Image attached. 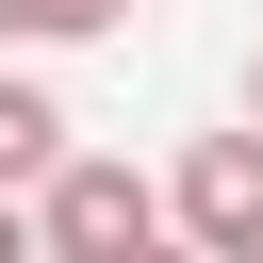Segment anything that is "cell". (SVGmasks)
Returning a JSON list of instances; mask_svg holds the SVG:
<instances>
[{"label": "cell", "mask_w": 263, "mask_h": 263, "mask_svg": "<svg viewBox=\"0 0 263 263\" xmlns=\"http://www.w3.org/2000/svg\"><path fill=\"white\" fill-rule=\"evenodd\" d=\"M164 247V181L115 164V148H66L33 181V263H148Z\"/></svg>", "instance_id": "cell-1"}, {"label": "cell", "mask_w": 263, "mask_h": 263, "mask_svg": "<svg viewBox=\"0 0 263 263\" xmlns=\"http://www.w3.org/2000/svg\"><path fill=\"white\" fill-rule=\"evenodd\" d=\"M164 247H197V263L263 247V148H247V132H197V148H181V181H164Z\"/></svg>", "instance_id": "cell-2"}, {"label": "cell", "mask_w": 263, "mask_h": 263, "mask_svg": "<svg viewBox=\"0 0 263 263\" xmlns=\"http://www.w3.org/2000/svg\"><path fill=\"white\" fill-rule=\"evenodd\" d=\"M49 164H66V99H49L33 66H0V197H33Z\"/></svg>", "instance_id": "cell-3"}, {"label": "cell", "mask_w": 263, "mask_h": 263, "mask_svg": "<svg viewBox=\"0 0 263 263\" xmlns=\"http://www.w3.org/2000/svg\"><path fill=\"white\" fill-rule=\"evenodd\" d=\"M99 33H132V0H33V49H99Z\"/></svg>", "instance_id": "cell-4"}, {"label": "cell", "mask_w": 263, "mask_h": 263, "mask_svg": "<svg viewBox=\"0 0 263 263\" xmlns=\"http://www.w3.org/2000/svg\"><path fill=\"white\" fill-rule=\"evenodd\" d=\"M0 263H33V197H0Z\"/></svg>", "instance_id": "cell-5"}, {"label": "cell", "mask_w": 263, "mask_h": 263, "mask_svg": "<svg viewBox=\"0 0 263 263\" xmlns=\"http://www.w3.org/2000/svg\"><path fill=\"white\" fill-rule=\"evenodd\" d=\"M0 49H33V0H0Z\"/></svg>", "instance_id": "cell-6"}, {"label": "cell", "mask_w": 263, "mask_h": 263, "mask_svg": "<svg viewBox=\"0 0 263 263\" xmlns=\"http://www.w3.org/2000/svg\"><path fill=\"white\" fill-rule=\"evenodd\" d=\"M230 132H247V148H263V66H247V115H230Z\"/></svg>", "instance_id": "cell-7"}, {"label": "cell", "mask_w": 263, "mask_h": 263, "mask_svg": "<svg viewBox=\"0 0 263 263\" xmlns=\"http://www.w3.org/2000/svg\"><path fill=\"white\" fill-rule=\"evenodd\" d=\"M148 263H197V247H148Z\"/></svg>", "instance_id": "cell-8"}]
</instances>
